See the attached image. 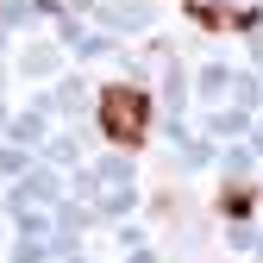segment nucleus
Instances as JSON below:
<instances>
[{
  "instance_id": "obj_2",
  "label": "nucleus",
  "mask_w": 263,
  "mask_h": 263,
  "mask_svg": "<svg viewBox=\"0 0 263 263\" xmlns=\"http://www.w3.org/2000/svg\"><path fill=\"white\" fill-rule=\"evenodd\" d=\"M201 25H219V31H238V25H251V13H232V7H188Z\"/></svg>"
},
{
  "instance_id": "obj_1",
  "label": "nucleus",
  "mask_w": 263,
  "mask_h": 263,
  "mask_svg": "<svg viewBox=\"0 0 263 263\" xmlns=\"http://www.w3.org/2000/svg\"><path fill=\"white\" fill-rule=\"evenodd\" d=\"M101 132L119 151H138L151 138V101H144L138 88H107L101 94Z\"/></svg>"
}]
</instances>
